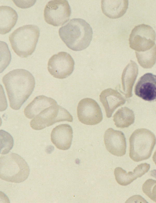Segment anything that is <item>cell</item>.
<instances>
[{
  "mask_svg": "<svg viewBox=\"0 0 156 203\" xmlns=\"http://www.w3.org/2000/svg\"><path fill=\"white\" fill-rule=\"evenodd\" d=\"M150 168V165L146 163L137 165L133 172L127 173L120 167L116 168L114 174L117 182L122 186L127 185L138 177L147 173Z\"/></svg>",
  "mask_w": 156,
  "mask_h": 203,
  "instance_id": "15",
  "label": "cell"
},
{
  "mask_svg": "<svg viewBox=\"0 0 156 203\" xmlns=\"http://www.w3.org/2000/svg\"><path fill=\"white\" fill-rule=\"evenodd\" d=\"M153 160L155 164L156 165V150L154 152V153L153 155Z\"/></svg>",
  "mask_w": 156,
  "mask_h": 203,
  "instance_id": "22",
  "label": "cell"
},
{
  "mask_svg": "<svg viewBox=\"0 0 156 203\" xmlns=\"http://www.w3.org/2000/svg\"><path fill=\"white\" fill-rule=\"evenodd\" d=\"M113 120L117 127L124 128L133 124L135 120L133 112L126 107L119 109L113 116Z\"/></svg>",
  "mask_w": 156,
  "mask_h": 203,
  "instance_id": "19",
  "label": "cell"
},
{
  "mask_svg": "<svg viewBox=\"0 0 156 203\" xmlns=\"http://www.w3.org/2000/svg\"><path fill=\"white\" fill-rule=\"evenodd\" d=\"M71 9L66 0H53L48 2L44 8L45 21L54 26H62L69 19Z\"/></svg>",
  "mask_w": 156,
  "mask_h": 203,
  "instance_id": "7",
  "label": "cell"
},
{
  "mask_svg": "<svg viewBox=\"0 0 156 203\" xmlns=\"http://www.w3.org/2000/svg\"><path fill=\"white\" fill-rule=\"evenodd\" d=\"M130 158L135 162L148 159L156 143L154 134L146 129L135 130L129 139Z\"/></svg>",
  "mask_w": 156,
  "mask_h": 203,
  "instance_id": "5",
  "label": "cell"
},
{
  "mask_svg": "<svg viewBox=\"0 0 156 203\" xmlns=\"http://www.w3.org/2000/svg\"><path fill=\"white\" fill-rule=\"evenodd\" d=\"M56 103L52 98L43 95L38 96L24 108V115L27 118L33 119L46 108Z\"/></svg>",
  "mask_w": 156,
  "mask_h": 203,
  "instance_id": "17",
  "label": "cell"
},
{
  "mask_svg": "<svg viewBox=\"0 0 156 203\" xmlns=\"http://www.w3.org/2000/svg\"><path fill=\"white\" fill-rule=\"evenodd\" d=\"M38 27L26 25L15 29L9 36L12 49L22 58H26L34 51L40 35Z\"/></svg>",
  "mask_w": 156,
  "mask_h": 203,
  "instance_id": "3",
  "label": "cell"
},
{
  "mask_svg": "<svg viewBox=\"0 0 156 203\" xmlns=\"http://www.w3.org/2000/svg\"><path fill=\"white\" fill-rule=\"evenodd\" d=\"M128 0H107L101 1L103 13L108 18L115 19L122 17L128 8Z\"/></svg>",
  "mask_w": 156,
  "mask_h": 203,
  "instance_id": "16",
  "label": "cell"
},
{
  "mask_svg": "<svg viewBox=\"0 0 156 203\" xmlns=\"http://www.w3.org/2000/svg\"><path fill=\"white\" fill-rule=\"evenodd\" d=\"M18 15L15 10L7 6L0 7V33H8L16 25Z\"/></svg>",
  "mask_w": 156,
  "mask_h": 203,
  "instance_id": "18",
  "label": "cell"
},
{
  "mask_svg": "<svg viewBox=\"0 0 156 203\" xmlns=\"http://www.w3.org/2000/svg\"><path fill=\"white\" fill-rule=\"evenodd\" d=\"M136 95L150 102L156 101V75L147 73L140 77L134 89Z\"/></svg>",
  "mask_w": 156,
  "mask_h": 203,
  "instance_id": "12",
  "label": "cell"
},
{
  "mask_svg": "<svg viewBox=\"0 0 156 203\" xmlns=\"http://www.w3.org/2000/svg\"><path fill=\"white\" fill-rule=\"evenodd\" d=\"M2 81L8 95L10 106L13 109H20L33 91L34 77L29 71L16 69L5 75Z\"/></svg>",
  "mask_w": 156,
  "mask_h": 203,
  "instance_id": "1",
  "label": "cell"
},
{
  "mask_svg": "<svg viewBox=\"0 0 156 203\" xmlns=\"http://www.w3.org/2000/svg\"><path fill=\"white\" fill-rule=\"evenodd\" d=\"M1 154L7 153L12 148L13 140L11 136L8 132L0 130Z\"/></svg>",
  "mask_w": 156,
  "mask_h": 203,
  "instance_id": "20",
  "label": "cell"
},
{
  "mask_svg": "<svg viewBox=\"0 0 156 203\" xmlns=\"http://www.w3.org/2000/svg\"><path fill=\"white\" fill-rule=\"evenodd\" d=\"M58 33L69 48L79 51L88 46L92 39L93 31L90 24L85 20L74 18L60 27Z\"/></svg>",
  "mask_w": 156,
  "mask_h": 203,
  "instance_id": "2",
  "label": "cell"
},
{
  "mask_svg": "<svg viewBox=\"0 0 156 203\" xmlns=\"http://www.w3.org/2000/svg\"><path fill=\"white\" fill-rule=\"evenodd\" d=\"M77 112L79 121L85 125H95L103 119L100 107L95 100L91 98H85L79 102Z\"/></svg>",
  "mask_w": 156,
  "mask_h": 203,
  "instance_id": "9",
  "label": "cell"
},
{
  "mask_svg": "<svg viewBox=\"0 0 156 203\" xmlns=\"http://www.w3.org/2000/svg\"><path fill=\"white\" fill-rule=\"evenodd\" d=\"M73 117L66 109L54 104L44 109L30 122V125L34 129L40 130L60 122H72Z\"/></svg>",
  "mask_w": 156,
  "mask_h": 203,
  "instance_id": "6",
  "label": "cell"
},
{
  "mask_svg": "<svg viewBox=\"0 0 156 203\" xmlns=\"http://www.w3.org/2000/svg\"><path fill=\"white\" fill-rule=\"evenodd\" d=\"M99 99L108 118L111 117L115 110L126 102L125 99L117 90L111 88L103 90L100 95Z\"/></svg>",
  "mask_w": 156,
  "mask_h": 203,
  "instance_id": "13",
  "label": "cell"
},
{
  "mask_svg": "<svg viewBox=\"0 0 156 203\" xmlns=\"http://www.w3.org/2000/svg\"><path fill=\"white\" fill-rule=\"evenodd\" d=\"M74 61L71 56L65 52H60L53 55L49 60L48 70L54 77L63 79L73 72Z\"/></svg>",
  "mask_w": 156,
  "mask_h": 203,
  "instance_id": "8",
  "label": "cell"
},
{
  "mask_svg": "<svg viewBox=\"0 0 156 203\" xmlns=\"http://www.w3.org/2000/svg\"><path fill=\"white\" fill-rule=\"evenodd\" d=\"M143 192L153 201L156 202V180L148 179L143 184Z\"/></svg>",
  "mask_w": 156,
  "mask_h": 203,
  "instance_id": "21",
  "label": "cell"
},
{
  "mask_svg": "<svg viewBox=\"0 0 156 203\" xmlns=\"http://www.w3.org/2000/svg\"><path fill=\"white\" fill-rule=\"evenodd\" d=\"M156 33L151 26L144 24L135 26L129 38L130 47L136 50H143L155 44Z\"/></svg>",
  "mask_w": 156,
  "mask_h": 203,
  "instance_id": "10",
  "label": "cell"
},
{
  "mask_svg": "<svg viewBox=\"0 0 156 203\" xmlns=\"http://www.w3.org/2000/svg\"><path fill=\"white\" fill-rule=\"evenodd\" d=\"M104 140L106 149L112 154L121 157L125 154L126 139L122 132L109 128L105 132Z\"/></svg>",
  "mask_w": 156,
  "mask_h": 203,
  "instance_id": "11",
  "label": "cell"
},
{
  "mask_svg": "<svg viewBox=\"0 0 156 203\" xmlns=\"http://www.w3.org/2000/svg\"><path fill=\"white\" fill-rule=\"evenodd\" d=\"M29 167L18 154L11 153L0 157V178L9 182H23L29 174Z\"/></svg>",
  "mask_w": 156,
  "mask_h": 203,
  "instance_id": "4",
  "label": "cell"
},
{
  "mask_svg": "<svg viewBox=\"0 0 156 203\" xmlns=\"http://www.w3.org/2000/svg\"><path fill=\"white\" fill-rule=\"evenodd\" d=\"M51 140L58 149L66 150L71 146L73 137L72 127L68 124H62L54 128L51 133Z\"/></svg>",
  "mask_w": 156,
  "mask_h": 203,
  "instance_id": "14",
  "label": "cell"
}]
</instances>
